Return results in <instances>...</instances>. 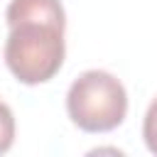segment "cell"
Listing matches in <instances>:
<instances>
[{
	"mask_svg": "<svg viewBox=\"0 0 157 157\" xmlns=\"http://www.w3.org/2000/svg\"><path fill=\"white\" fill-rule=\"evenodd\" d=\"M142 140L147 145V150L152 155H157V96L152 98L147 113H145V120H142Z\"/></svg>",
	"mask_w": 157,
	"mask_h": 157,
	"instance_id": "obj_4",
	"label": "cell"
},
{
	"mask_svg": "<svg viewBox=\"0 0 157 157\" xmlns=\"http://www.w3.org/2000/svg\"><path fill=\"white\" fill-rule=\"evenodd\" d=\"M5 64L25 86L52 81L66 56V12L59 0H10Z\"/></svg>",
	"mask_w": 157,
	"mask_h": 157,
	"instance_id": "obj_1",
	"label": "cell"
},
{
	"mask_svg": "<svg viewBox=\"0 0 157 157\" xmlns=\"http://www.w3.org/2000/svg\"><path fill=\"white\" fill-rule=\"evenodd\" d=\"M66 113L83 132H110L128 115V91L110 71L88 69L69 86Z\"/></svg>",
	"mask_w": 157,
	"mask_h": 157,
	"instance_id": "obj_2",
	"label": "cell"
},
{
	"mask_svg": "<svg viewBox=\"0 0 157 157\" xmlns=\"http://www.w3.org/2000/svg\"><path fill=\"white\" fill-rule=\"evenodd\" d=\"M15 142V115L12 108L0 101V155H5Z\"/></svg>",
	"mask_w": 157,
	"mask_h": 157,
	"instance_id": "obj_3",
	"label": "cell"
}]
</instances>
